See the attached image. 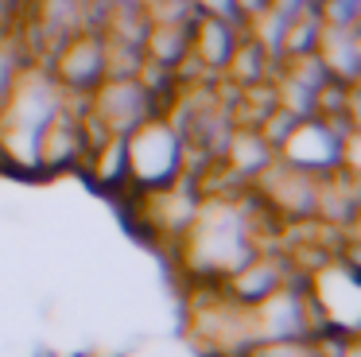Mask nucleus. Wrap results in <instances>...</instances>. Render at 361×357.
<instances>
[{
  "label": "nucleus",
  "instance_id": "f03ea898",
  "mask_svg": "<svg viewBox=\"0 0 361 357\" xmlns=\"http://www.w3.org/2000/svg\"><path fill=\"white\" fill-rule=\"evenodd\" d=\"M102 113L113 128L133 132L144 121H152V93L148 85L133 82V78H117L102 90Z\"/></svg>",
  "mask_w": 361,
  "mask_h": 357
},
{
  "label": "nucleus",
  "instance_id": "20e7f679",
  "mask_svg": "<svg viewBox=\"0 0 361 357\" xmlns=\"http://www.w3.org/2000/svg\"><path fill=\"white\" fill-rule=\"evenodd\" d=\"M20 74H24V59L16 54V47H12V43H4V47H0V105H4L8 93L16 90Z\"/></svg>",
  "mask_w": 361,
  "mask_h": 357
},
{
  "label": "nucleus",
  "instance_id": "f257e3e1",
  "mask_svg": "<svg viewBox=\"0 0 361 357\" xmlns=\"http://www.w3.org/2000/svg\"><path fill=\"white\" fill-rule=\"evenodd\" d=\"M125 155L140 178H164L179 163V136L167 124L144 121L140 128H133V144H125Z\"/></svg>",
  "mask_w": 361,
  "mask_h": 357
},
{
  "label": "nucleus",
  "instance_id": "7ed1b4c3",
  "mask_svg": "<svg viewBox=\"0 0 361 357\" xmlns=\"http://www.w3.org/2000/svg\"><path fill=\"white\" fill-rule=\"evenodd\" d=\"M105 66H109V54H105V47H97L94 39H74V43L66 47V54H63V66H59V74H63V82L90 90V85L102 82Z\"/></svg>",
  "mask_w": 361,
  "mask_h": 357
}]
</instances>
